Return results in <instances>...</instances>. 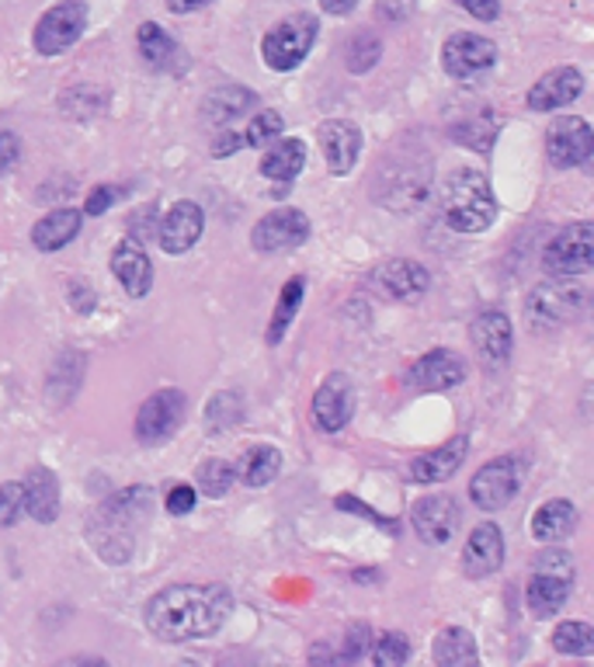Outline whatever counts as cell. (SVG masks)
Wrapping results in <instances>:
<instances>
[{"label":"cell","mask_w":594,"mask_h":667,"mask_svg":"<svg viewBox=\"0 0 594 667\" xmlns=\"http://www.w3.org/2000/svg\"><path fill=\"white\" fill-rule=\"evenodd\" d=\"M411 379L420 390H431V393L455 390L466 379V361L459 358L455 352H449V348H435L425 358L414 361Z\"/></svg>","instance_id":"22"},{"label":"cell","mask_w":594,"mask_h":667,"mask_svg":"<svg viewBox=\"0 0 594 667\" xmlns=\"http://www.w3.org/2000/svg\"><path fill=\"white\" fill-rule=\"evenodd\" d=\"M136 49H140L143 63H146L150 70L178 73V70L188 67L181 43L170 39V35H167L157 22H143V25H140V32H136Z\"/></svg>","instance_id":"25"},{"label":"cell","mask_w":594,"mask_h":667,"mask_svg":"<svg viewBox=\"0 0 594 667\" xmlns=\"http://www.w3.org/2000/svg\"><path fill=\"white\" fill-rule=\"evenodd\" d=\"M306 240H310V219H306V213H299V209H293V205L261 216V223L251 230V243H254V251H261V254L293 251V247H299Z\"/></svg>","instance_id":"13"},{"label":"cell","mask_w":594,"mask_h":667,"mask_svg":"<svg viewBox=\"0 0 594 667\" xmlns=\"http://www.w3.org/2000/svg\"><path fill=\"white\" fill-rule=\"evenodd\" d=\"M553 646L567 657H591L594 654V629L587 622H563L553 633Z\"/></svg>","instance_id":"36"},{"label":"cell","mask_w":594,"mask_h":667,"mask_svg":"<svg viewBox=\"0 0 594 667\" xmlns=\"http://www.w3.org/2000/svg\"><path fill=\"white\" fill-rule=\"evenodd\" d=\"M369 643H372V629L366 622H352L348 629H344V643L334 651V660L355 664L369 654Z\"/></svg>","instance_id":"40"},{"label":"cell","mask_w":594,"mask_h":667,"mask_svg":"<svg viewBox=\"0 0 594 667\" xmlns=\"http://www.w3.org/2000/svg\"><path fill=\"white\" fill-rule=\"evenodd\" d=\"M153 514V490L150 487H126L94 511L87 522V539L102 552L105 563H129L136 549L140 528Z\"/></svg>","instance_id":"2"},{"label":"cell","mask_w":594,"mask_h":667,"mask_svg":"<svg viewBox=\"0 0 594 667\" xmlns=\"http://www.w3.org/2000/svg\"><path fill=\"white\" fill-rule=\"evenodd\" d=\"M115 202H122V188L119 184H98V188H91V192H87L84 213L87 216H102V213H108Z\"/></svg>","instance_id":"44"},{"label":"cell","mask_w":594,"mask_h":667,"mask_svg":"<svg viewBox=\"0 0 594 667\" xmlns=\"http://www.w3.org/2000/svg\"><path fill=\"white\" fill-rule=\"evenodd\" d=\"M209 4H213V0H167V11L170 14H191V11H202Z\"/></svg>","instance_id":"51"},{"label":"cell","mask_w":594,"mask_h":667,"mask_svg":"<svg viewBox=\"0 0 594 667\" xmlns=\"http://www.w3.org/2000/svg\"><path fill=\"white\" fill-rule=\"evenodd\" d=\"M306 164V143L289 136V140H278L275 146H268V154L261 157V175L268 181H278V184H289Z\"/></svg>","instance_id":"30"},{"label":"cell","mask_w":594,"mask_h":667,"mask_svg":"<svg viewBox=\"0 0 594 667\" xmlns=\"http://www.w3.org/2000/svg\"><path fill=\"white\" fill-rule=\"evenodd\" d=\"M470 337L476 352L484 355V361L490 369H501L511 361V352H514V331H511V320L501 313V310H487L473 320L470 327Z\"/></svg>","instance_id":"19"},{"label":"cell","mask_w":594,"mask_h":667,"mask_svg":"<svg viewBox=\"0 0 594 667\" xmlns=\"http://www.w3.org/2000/svg\"><path fill=\"white\" fill-rule=\"evenodd\" d=\"M81 226H84V213H81V209H70V205L52 209V213H46L43 219L32 226L35 251L56 254L60 247H67L76 234H81Z\"/></svg>","instance_id":"27"},{"label":"cell","mask_w":594,"mask_h":667,"mask_svg":"<svg viewBox=\"0 0 594 667\" xmlns=\"http://www.w3.org/2000/svg\"><path fill=\"white\" fill-rule=\"evenodd\" d=\"M459 519H463V511H459L455 498H449V493H428V498H420L411 508V525L417 539L428 546H445L455 536Z\"/></svg>","instance_id":"14"},{"label":"cell","mask_w":594,"mask_h":667,"mask_svg":"<svg viewBox=\"0 0 594 667\" xmlns=\"http://www.w3.org/2000/svg\"><path fill=\"white\" fill-rule=\"evenodd\" d=\"M337 511H352V514H361V519H369V522H376V525H382L390 532V536H396L400 532V522L396 519H387V514H379V511H372V508H366L361 504L355 493H341L337 498Z\"/></svg>","instance_id":"43"},{"label":"cell","mask_w":594,"mask_h":667,"mask_svg":"<svg viewBox=\"0 0 594 667\" xmlns=\"http://www.w3.org/2000/svg\"><path fill=\"white\" fill-rule=\"evenodd\" d=\"M466 452H470V442H466V434H459L452 438V442L445 445H438L425 455H417V460H411L407 473H411V480L414 484H442L449 480V476L466 463Z\"/></svg>","instance_id":"23"},{"label":"cell","mask_w":594,"mask_h":667,"mask_svg":"<svg viewBox=\"0 0 594 667\" xmlns=\"http://www.w3.org/2000/svg\"><path fill=\"white\" fill-rule=\"evenodd\" d=\"M352 410H355V390H352V379L344 372H331L323 376V383L313 393V425L320 431H341L344 425L352 421Z\"/></svg>","instance_id":"16"},{"label":"cell","mask_w":594,"mask_h":667,"mask_svg":"<svg viewBox=\"0 0 594 667\" xmlns=\"http://www.w3.org/2000/svg\"><path fill=\"white\" fill-rule=\"evenodd\" d=\"M435 664L438 667H473L480 664V651H476V640L470 629L463 626H449L438 633L435 640Z\"/></svg>","instance_id":"31"},{"label":"cell","mask_w":594,"mask_h":667,"mask_svg":"<svg viewBox=\"0 0 594 667\" xmlns=\"http://www.w3.org/2000/svg\"><path fill=\"white\" fill-rule=\"evenodd\" d=\"M587 307V293L578 282H549L532 289L525 302L528 327L535 331H560L567 323H573Z\"/></svg>","instance_id":"6"},{"label":"cell","mask_w":594,"mask_h":667,"mask_svg":"<svg viewBox=\"0 0 594 667\" xmlns=\"http://www.w3.org/2000/svg\"><path fill=\"white\" fill-rule=\"evenodd\" d=\"M243 396L237 390H223L216 393L213 400L205 404V431L209 434H219V431H229L243 421Z\"/></svg>","instance_id":"34"},{"label":"cell","mask_w":594,"mask_h":667,"mask_svg":"<svg viewBox=\"0 0 594 667\" xmlns=\"http://www.w3.org/2000/svg\"><path fill=\"white\" fill-rule=\"evenodd\" d=\"M573 587V557L567 549H543L532 563V581L525 587L528 612L535 619L557 616Z\"/></svg>","instance_id":"4"},{"label":"cell","mask_w":594,"mask_h":667,"mask_svg":"<svg viewBox=\"0 0 594 667\" xmlns=\"http://www.w3.org/2000/svg\"><path fill=\"white\" fill-rule=\"evenodd\" d=\"M17 160H22V140L14 132H0V178L11 175Z\"/></svg>","instance_id":"47"},{"label":"cell","mask_w":594,"mask_h":667,"mask_svg":"<svg viewBox=\"0 0 594 667\" xmlns=\"http://www.w3.org/2000/svg\"><path fill=\"white\" fill-rule=\"evenodd\" d=\"M302 293H306V278L296 275L282 285L278 293V302H275V313H272V323H268V345H282V337L289 334L293 320L302 307Z\"/></svg>","instance_id":"32"},{"label":"cell","mask_w":594,"mask_h":667,"mask_svg":"<svg viewBox=\"0 0 594 667\" xmlns=\"http://www.w3.org/2000/svg\"><path fill=\"white\" fill-rule=\"evenodd\" d=\"M466 14H473L476 22H497L501 17V0H455Z\"/></svg>","instance_id":"48"},{"label":"cell","mask_w":594,"mask_h":667,"mask_svg":"<svg viewBox=\"0 0 594 667\" xmlns=\"http://www.w3.org/2000/svg\"><path fill=\"white\" fill-rule=\"evenodd\" d=\"M195 480L205 498H226L229 487L237 480V466L226 460H205L195 473Z\"/></svg>","instance_id":"35"},{"label":"cell","mask_w":594,"mask_h":667,"mask_svg":"<svg viewBox=\"0 0 594 667\" xmlns=\"http://www.w3.org/2000/svg\"><path fill=\"white\" fill-rule=\"evenodd\" d=\"M25 511V490L17 480L0 484V528H11Z\"/></svg>","instance_id":"42"},{"label":"cell","mask_w":594,"mask_h":667,"mask_svg":"<svg viewBox=\"0 0 594 667\" xmlns=\"http://www.w3.org/2000/svg\"><path fill=\"white\" fill-rule=\"evenodd\" d=\"M70 296H73L76 310H81V313H91V310H94V296L84 293V282H73V285H70Z\"/></svg>","instance_id":"52"},{"label":"cell","mask_w":594,"mask_h":667,"mask_svg":"<svg viewBox=\"0 0 594 667\" xmlns=\"http://www.w3.org/2000/svg\"><path fill=\"white\" fill-rule=\"evenodd\" d=\"M494 63H497V46L490 39H484V35L455 32V35H449L445 46H442V70L449 73L452 81H459V84L476 81Z\"/></svg>","instance_id":"11"},{"label":"cell","mask_w":594,"mask_h":667,"mask_svg":"<svg viewBox=\"0 0 594 667\" xmlns=\"http://www.w3.org/2000/svg\"><path fill=\"white\" fill-rule=\"evenodd\" d=\"M581 91H584V73L578 67H553L528 87L525 105L532 111H560L570 102H578Z\"/></svg>","instance_id":"17"},{"label":"cell","mask_w":594,"mask_h":667,"mask_svg":"<svg viewBox=\"0 0 594 667\" xmlns=\"http://www.w3.org/2000/svg\"><path fill=\"white\" fill-rule=\"evenodd\" d=\"M234 598L223 584H170L146 602V629L164 643L213 636L226 622Z\"/></svg>","instance_id":"1"},{"label":"cell","mask_w":594,"mask_h":667,"mask_svg":"<svg viewBox=\"0 0 594 667\" xmlns=\"http://www.w3.org/2000/svg\"><path fill=\"white\" fill-rule=\"evenodd\" d=\"M442 209L445 223L455 234H484L497 219V199L487 178L476 175V170H459V175L445 181Z\"/></svg>","instance_id":"3"},{"label":"cell","mask_w":594,"mask_h":667,"mask_svg":"<svg viewBox=\"0 0 594 667\" xmlns=\"http://www.w3.org/2000/svg\"><path fill=\"white\" fill-rule=\"evenodd\" d=\"M417 8V0H376V11L382 22H390V25H400V22H407V17L414 14Z\"/></svg>","instance_id":"46"},{"label":"cell","mask_w":594,"mask_h":667,"mask_svg":"<svg viewBox=\"0 0 594 667\" xmlns=\"http://www.w3.org/2000/svg\"><path fill=\"white\" fill-rule=\"evenodd\" d=\"M282 129H285L282 111L264 108V111H258V116L251 119V126H247L243 143H247V146H268V143H275V140L282 136Z\"/></svg>","instance_id":"38"},{"label":"cell","mask_w":594,"mask_h":667,"mask_svg":"<svg viewBox=\"0 0 594 667\" xmlns=\"http://www.w3.org/2000/svg\"><path fill=\"white\" fill-rule=\"evenodd\" d=\"M199 504V490L191 487V484H178V487H170L167 493V514H175V519H185V514H191Z\"/></svg>","instance_id":"45"},{"label":"cell","mask_w":594,"mask_h":667,"mask_svg":"<svg viewBox=\"0 0 594 667\" xmlns=\"http://www.w3.org/2000/svg\"><path fill=\"white\" fill-rule=\"evenodd\" d=\"M320 8H323V14H331V17H344V14H352L358 8V0H320Z\"/></svg>","instance_id":"50"},{"label":"cell","mask_w":594,"mask_h":667,"mask_svg":"<svg viewBox=\"0 0 594 667\" xmlns=\"http://www.w3.org/2000/svg\"><path fill=\"white\" fill-rule=\"evenodd\" d=\"M578 528V508L567 498H553L532 514V539L535 543H560L570 539Z\"/></svg>","instance_id":"29"},{"label":"cell","mask_w":594,"mask_h":667,"mask_svg":"<svg viewBox=\"0 0 594 667\" xmlns=\"http://www.w3.org/2000/svg\"><path fill=\"white\" fill-rule=\"evenodd\" d=\"M22 490H25V511L32 519L38 525H52L56 514H60V480H56V473L46 466L28 469Z\"/></svg>","instance_id":"26"},{"label":"cell","mask_w":594,"mask_h":667,"mask_svg":"<svg viewBox=\"0 0 594 667\" xmlns=\"http://www.w3.org/2000/svg\"><path fill=\"white\" fill-rule=\"evenodd\" d=\"M282 473V452L275 445H254L251 452L243 455L237 466V480H243L247 487H268Z\"/></svg>","instance_id":"33"},{"label":"cell","mask_w":594,"mask_h":667,"mask_svg":"<svg viewBox=\"0 0 594 667\" xmlns=\"http://www.w3.org/2000/svg\"><path fill=\"white\" fill-rule=\"evenodd\" d=\"M369 654L379 667H396L411 657V640L404 633H382L376 643H369Z\"/></svg>","instance_id":"39"},{"label":"cell","mask_w":594,"mask_h":667,"mask_svg":"<svg viewBox=\"0 0 594 667\" xmlns=\"http://www.w3.org/2000/svg\"><path fill=\"white\" fill-rule=\"evenodd\" d=\"M185 407H188V400H185V393L178 386H164L150 400H143V407L136 414V425H132V431H136V442L140 445L167 442V438L181 428Z\"/></svg>","instance_id":"10"},{"label":"cell","mask_w":594,"mask_h":667,"mask_svg":"<svg viewBox=\"0 0 594 667\" xmlns=\"http://www.w3.org/2000/svg\"><path fill=\"white\" fill-rule=\"evenodd\" d=\"M258 108V94L240 84H219L202 98V122L209 126H229L240 119L243 111Z\"/></svg>","instance_id":"28"},{"label":"cell","mask_w":594,"mask_h":667,"mask_svg":"<svg viewBox=\"0 0 594 667\" xmlns=\"http://www.w3.org/2000/svg\"><path fill=\"white\" fill-rule=\"evenodd\" d=\"M504 563V536L494 522H480L463 546V570L466 577H490Z\"/></svg>","instance_id":"21"},{"label":"cell","mask_w":594,"mask_h":667,"mask_svg":"<svg viewBox=\"0 0 594 667\" xmlns=\"http://www.w3.org/2000/svg\"><path fill=\"white\" fill-rule=\"evenodd\" d=\"M317 140L323 146V157H328L331 175H348L361 154V129L348 119H328L317 126Z\"/></svg>","instance_id":"20"},{"label":"cell","mask_w":594,"mask_h":667,"mask_svg":"<svg viewBox=\"0 0 594 667\" xmlns=\"http://www.w3.org/2000/svg\"><path fill=\"white\" fill-rule=\"evenodd\" d=\"M111 275L132 299H143L153 289V264L136 240H122L111 254Z\"/></svg>","instance_id":"24"},{"label":"cell","mask_w":594,"mask_h":667,"mask_svg":"<svg viewBox=\"0 0 594 667\" xmlns=\"http://www.w3.org/2000/svg\"><path fill=\"white\" fill-rule=\"evenodd\" d=\"M372 285L387 296V299H396V302H420L431 285V275L425 264H417L411 258H390L382 261L379 269L372 272Z\"/></svg>","instance_id":"15"},{"label":"cell","mask_w":594,"mask_h":667,"mask_svg":"<svg viewBox=\"0 0 594 667\" xmlns=\"http://www.w3.org/2000/svg\"><path fill=\"white\" fill-rule=\"evenodd\" d=\"M594 154V129L581 116H560L546 129V157L553 167L570 170L587 164Z\"/></svg>","instance_id":"12"},{"label":"cell","mask_w":594,"mask_h":667,"mask_svg":"<svg viewBox=\"0 0 594 667\" xmlns=\"http://www.w3.org/2000/svg\"><path fill=\"white\" fill-rule=\"evenodd\" d=\"M243 143V136H237V132H223V136L213 143V157H229V154H237Z\"/></svg>","instance_id":"49"},{"label":"cell","mask_w":594,"mask_h":667,"mask_svg":"<svg viewBox=\"0 0 594 667\" xmlns=\"http://www.w3.org/2000/svg\"><path fill=\"white\" fill-rule=\"evenodd\" d=\"M84 28H87V0H60V4H52L35 22L32 46L38 56H60L70 46H76Z\"/></svg>","instance_id":"8"},{"label":"cell","mask_w":594,"mask_h":667,"mask_svg":"<svg viewBox=\"0 0 594 667\" xmlns=\"http://www.w3.org/2000/svg\"><path fill=\"white\" fill-rule=\"evenodd\" d=\"M522 480H525V463L519 455H497V460L484 463L480 473L470 480V498L484 511H501L522 490Z\"/></svg>","instance_id":"9"},{"label":"cell","mask_w":594,"mask_h":667,"mask_svg":"<svg viewBox=\"0 0 594 667\" xmlns=\"http://www.w3.org/2000/svg\"><path fill=\"white\" fill-rule=\"evenodd\" d=\"M317 17L310 11H296L289 17H282L278 25H272L261 39V60L272 67L275 73H289L296 70L306 56H310L317 43Z\"/></svg>","instance_id":"5"},{"label":"cell","mask_w":594,"mask_h":667,"mask_svg":"<svg viewBox=\"0 0 594 667\" xmlns=\"http://www.w3.org/2000/svg\"><path fill=\"white\" fill-rule=\"evenodd\" d=\"M379 52H382L379 35L358 32L355 39L348 43V56H344V67H348L352 73H369V70L379 63Z\"/></svg>","instance_id":"37"},{"label":"cell","mask_w":594,"mask_h":667,"mask_svg":"<svg viewBox=\"0 0 594 667\" xmlns=\"http://www.w3.org/2000/svg\"><path fill=\"white\" fill-rule=\"evenodd\" d=\"M205 230V213L199 202L181 199L167 209V216L161 219V247L167 254H185L199 243Z\"/></svg>","instance_id":"18"},{"label":"cell","mask_w":594,"mask_h":667,"mask_svg":"<svg viewBox=\"0 0 594 667\" xmlns=\"http://www.w3.org/2000/svg\"><path fill=\"white\" fill-rule=\"evenodd\" d=\"M452 136H455L459 143L473 146V150H490L494 136H497V122L484 111V116H476L470 126H455V129H452Z\"/></svg>","instance_id":"41"},{"label":"cell","mask_w":594,"mask_h":667,"mask_svg":"<svg viewBox=\"0 0 594 667\" xmlns=\"http://www.w3.org/2000/svg\"><path fill=\"white\" fill-rule=\"evenodd\" d=\"M543 269L557 278H578L594 269V226L587 219L567 223L563 230L546 243Z\"/></svg>","instance_id":"7"}]
</instances>
